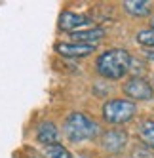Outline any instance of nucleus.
<instances>
[{
	"mask_svg": "<svg viewBox=\"0 0 154 158\" xmlns=\"http://www.w3.org/2000/svg\"><path fill=\"white\" fill-rule=\"evenodd\" d=\"M95 69L107 80H120L131 69V55L122 48L107 50L97 57Z\"/></svg>",
	"mask_w": 154,
	"mask_h": 158,
	"instance_id": "1",
	"label": "nucleus"
},
{
	"mask_svg": "<svg viewBox=\"0 0 154 158\" xmlns=\"http://www.w3.org/2000/svg\"><path fill=\"white\" fill-rule=\"evenodd\" d=\"M63 131H65V135H67V139L71 143L95 139L97 135L101 133L97 122L91 120L87 114H84V112H71V114L67 116V120H65Z\"/></svg>",
	"mask_w": 154,
	"mask_h": 158,
	"instance_id": "2",
	"label": "nucleus"
},
{
	"mask_svg": "<svg viewBox=\"0 0 154 158\" xmlns=\"http://www.w3.org/2000/svg\"><path fill=\"white\" fill-rule=\"evenodd\" d=\"M137 107L129 99H111L103 105V118L108 124H126L135 116Z\"/></svg>",
	"mask_w": 154,
	"mask_h": 158,
	"instance_id": "3",
	"label": "nucleus"
},
{
	"mask_svg": "<svg viewBox=\"0 0 154 158\" xmlns=\"http://www.w3.org/2000/svg\"><path fill=\"white\" fill-rule=\"evenodd\" d=\"M124 94L129 97V101L133 99V101H148L154 97V89L152 86L145 80V78H141V76H133V78H129V80L124 84Z\"/></svg>",
	"mask_w": 154,
	"mask_h": 158,
	"instance_id": "4",
	"label": "nucleus"
},
{
	"mask_svg": "<svg viewBox=\"0 0 154 158\" xmlns=\"http://www.w3.org/2000/svg\"><path fill=\"white\" fill-rule=\"evenodd\" d=\"M101 145L107 152L118 154V152H122L128 145V133L124 130H108L101 135Z\"/></svg>",
	"mask_w": 154,
	"mask_h": 158,
	"instance_id": "5",
	"label": "nucleus"
},
{
	"mask_svg": "<svg viewBox=\"0 0 154 158\" xmlns=\"http://www.w3.org/2000/svg\"><path fill=\"white\" fill-rule=\"evenodd\" d=\"M59 29L67 31V32H78V31H86L91 29V19L86 17L82 14H74V12H65L59 19Z\"/></svg>",
	"mask_w": 154,
	"mask_h": 158,
	"instance_id": "6",
	"label": "nucleus"
},
{
	"mask_svg": "<svg viewBox=\"0 0 154 158\" xmlns=\"http://www.w3.org/2000/svg\"><path fill=\"white\" fill-rule=\"evenodd\" d=\"M95 46L91 44H78V42H59L55 44V52L65 55V57H86L93 53Z\"/></svg>",
	"mask_w": 154,
	"mask_h": 158,
	"instance_id": "7",
	"label": "nucleus"
},
{
	"mask_svg": "<svg viewBox=\"0 0 154 158\" xmlns=\"http://www.w3.org/2000/svg\"><path fill=\"white\" fill-rule=\"evenodd\" d=\"M36 137L44 145H59V130L53 122H42L36 130Z\"/></svg>",
	"mask_w": 154,
	"mask_h": 158,
	"instance_id": "8",
	"label": "nucleus"
},
{
	"mask_svg": "<svg viewBox=\"0 0 154 158\" xmlns=\"http://www.w3.org/2000/svg\"><path fill=\"white\" fill-rule=\"evenodd\" d=\"M105 36V31L99 29V27H91V29H86V31H78V32H72L71 38L72 42H78V44H91L97 40H101Z\"/></svg>",
	"mask_w": 154,
	"mask_h": 158,
	"instance_id": "9",
	"label": "nucleus"
},
{
	"mask_svg": "<svg viewBox=\"0 0 154 158\" xmlns=\"http://www.w3.org/2000/svg\"><path fill=\"white\" fill-rule=\"evenodd\" d=\"M124 4V10L133 15V17H147L150 14V2L148 0H126Z\"/></svg>",
	"mask_w": 154,
	"mask_h": 158,
	"instance_id": "10",
	"label": "nucleus"
},
{
	"mask_svg": "<svg viewBox=\"0 0 154 158\" xmlns=\"http://www.w3.org/2000/svg\"><path fill=\"white\" fill-rule=\"evenodd\" d=\"M139 139L145 147L154 149V120H145L139 126Z\"/></svg>",
	"mask_w": 154,
	"mask_h": 158,
	"instance_id": "11",
	"label": "nucleus"
},
{
	"mask_svg": "<svg viewBox=\"0 0 154 158\" xmlns=\"http://www.w3.org/2000/svg\"><path fill=\"white\" fill-rule=\"evenodd\" d=\"M44 158H71V154L63 145H48L44 149Z\"/></svg>",
	"mask_w": 154,
	"mask_h": 158,
	"instance_id": "12",
	"label": "nucleus"
},
{
	"mask_svg": "<svg viewBox=\"0 0 154 158\" xmlns=\"http://www.w3.org/2000/svg\"><path fill=\"white\" fill-rule=\"evenodd\" d=\"M137 42L145 48H154V29H143L137 32Z\"/></svg>",
	"mask_w": 154,
	"mask_h": 158,
	"instance_id": "13",
	"label": "nucleus"
},
{
	"mask_svg": "<svg viewBox=\"0 0 154 158\" xmlns=\"http://www.w3.org/2000/svg\"><path fill=\"white\" fill-rule=\"evenodd\" d=\"M131 158H154V149L145 145H137L131 151Z\"/></svg>",
	"mask_w": 154,
	"mask_h": 158,
	"instance_id": "14",
	"label": "nucleus"
},
{
	"mask_svg": "<svg viewBox=\"0 0 154 158\" xmlns=\"http://www.w3.org/2000/svg\"><path fill=\"white\" fill-rule=\"evenodd\" d=\"M145 55H147L148 59H154V52L152 50H145Z\"/></svg>",
	"mask_w": 154,
	"mask_h": 158,
	"instance_id": "15",
	"label": "nucleus"
},
{
	"mask_svg": "<svg viewBox=\"0 0 154 158\" xmlns=\"http://www.w3.org/2000/svg\"><path fill=\"white\" fill-rule=\"evenodd\" d=\"M150 29H154V17L150 19Z\"/></svg>",
	"mask_w": 154,
	"mask_h": 158,
	"instance_id": "16",
	"label": "nucleus"
}]
</instances>
